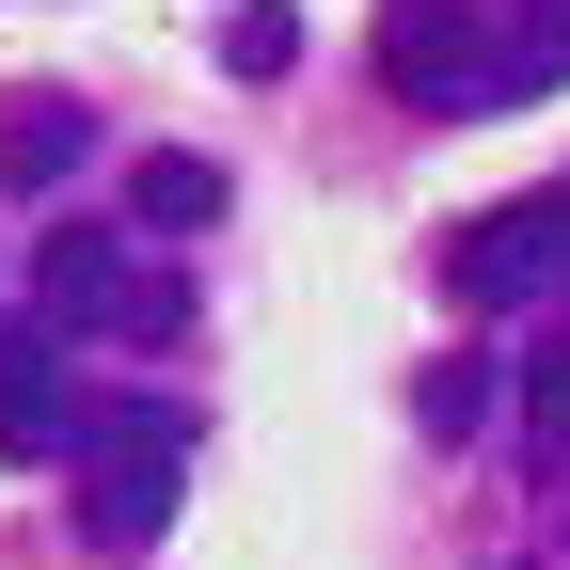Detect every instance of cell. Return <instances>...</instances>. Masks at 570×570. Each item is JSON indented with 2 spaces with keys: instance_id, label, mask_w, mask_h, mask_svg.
Here are the masks:
<instances>
[{
  "instance_id": "cell-1",
  "label": "cell",
  "mask_w": 570,
  "mask_h": 570,
  "mask_svg": "<svg viewBox=\"0 0 570 570\" xmlns=\"http://www.w3.org/2000/svg\"><path fill=\"white\" fill-rule=\"evenodd\" d=\"M570 80V32H523V48H491L460 17H396V96L412 111H491V96H554Z\"/></svg>"
},
{
  "instance_id": "cell-2",
  "label": "cell",
  "mask_w": 570,
  "mask_h": 570,
  "mask_svg": "<svg viewBox=\"0 0 570 570\" xmlns=\"http://www.w3.org/2000/svg\"><path fill=\"white\" fill-rule=\"evenodd\" d=\"M175 475H190V412H111L96 428V491H80V523L96 554H142L175 523Z\"/></svg>"
},
{
  "instance_id": "cell-3",
  "label": "cell",
  "mask_w": 570,
  "mask_h": 570,
  "mask_svg": "<svg viewBox=\"0 0 570 570\" xmlns=\"http://www.w3.org/2000/svg\"><path fill=\"white\" fill-rule=\"evenodd\" d=\"M460 285L491 317H523V302H570V190H523V206H491V223L460 238Z\"/></svg>"
},
{
  "instance_id": "cell-4",
  "label": "cell",
  "mask_w": 570,
  "mask_h": 570,
  "mask_svg": "<svg viewBox=\"0 0 570 570\" xmlns=\"http://www.w3.org/2000/svg\"><path fill=\"white\" fill-rule=\"evenodd\" d=\"M32 302H48V333H142V302H159V285L127 269L111 223H63V238L32 254Z\"/></svg>"
},
{
  "instance_id": "cell-5",
  "label": "cell",
  "mask_w": 570,
  "mask_h": 570,
  "mask_svg": "<svg viewBox=\"0 0 570 570\" xmlns=\"http://www.w3.org/2000/svg\"><path fill=\"white\" fill-rule=\"evenodd\" d=\"M63 444V333H0V460H48Z\"/></svg>"
},
{
  "instance_id": "cell-6",
  "label": "cell",
  "mask_w": 570,
  "mask_h": 570,
  "mask_svg": "<svg viewBox=\"0 0 570 570\" xmlns=\"http://www.w3.org/2000/svg\"><path fill=\"white\" fill-rule=\"evenodd\" d=\"M127 206H142L159 238H206V223H223V159H190V142H159V159L127 175Z\"/></svg>"
},
{
  "instance_id": "cell-7",
  "label": "cell",
  "mask_w": 570,
  "mask_h": 570,
  "mask_svg": "<svg viewBox=\"0 0 570 570\" xmlns=\"http://www.w3.org/2000/svg\"><path fill=\"white\" fill-rule=\"evenodd\" d=\"M80 159H96V127H80V111H63V96H32L17 127H0V175H17V190H63V175H80Z\"/></svg>"
},
{
  "instance_id": "cell-8",
  "label": "cell",
  "mask_w": 570,
  "mask_h": 570,
  "mask_svg": "<svg viewBox=\"0 0 570 570\" xmlns=\"http://www.w3.org/2000/svg\"><path fill=\"white\" fill-rule=\"evenodd\" d=\"M285 48H302V17H285V0H254V17H238V80H285Z\"/></svg>"
},
{
  "instance_id": "cell-9",
  "label": "cell",
  "mask_w": 570,
  "mask_h": 570,
  "mask_svg": "<svg viewBox=\"0 0 570 570\" xmlns=\"http://www.w3.org/2000/svg\"><path fill=\"white\" fill-rule=\"evenodd\" d=\"M523 428H539V444H570V348L539 365V396H523Z\"/></svg>"
}]
</instances>
